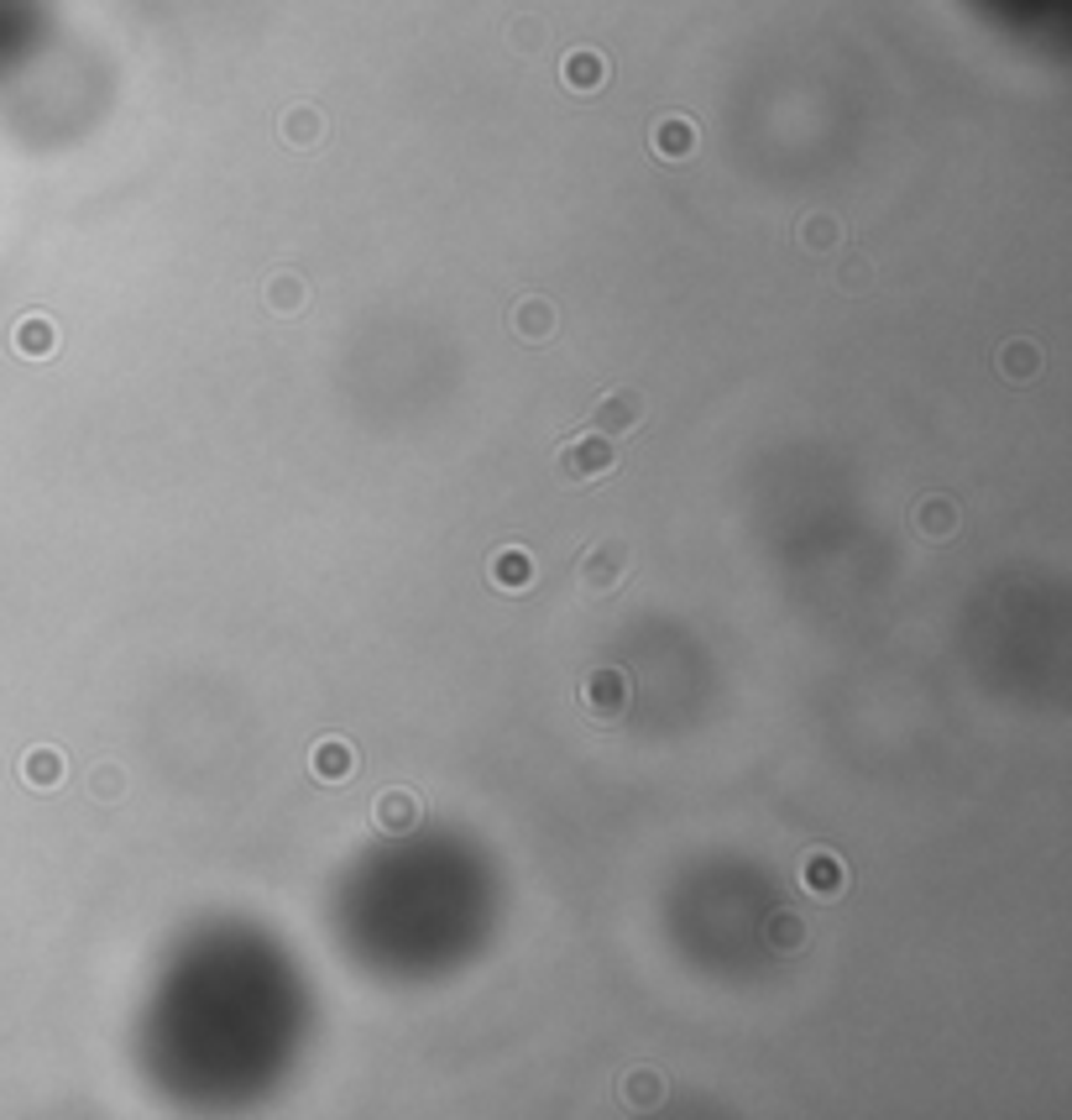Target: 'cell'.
<instances>
[{"label":"cell","mask_w":1072,"mask_h":1120,"mask_svg":"<svg viewBox=\"0 0 1072 1120\" xmlns=\"http://www.w3.org/2000/svg\"><path fill=\"white\" fill-rule=\"evenodd\" d=\"M634 571V550L628 540H596L576 566V592L581 602H607L623 592V581Z\"/></svg>","instance_id":"obj_1"},{"label":"cell","mask_w":1072,"mask_h":1120,"mask_svg":"<svg viewBox=\"0 0 1072 1120\" xmlns=\"http://www.w3.org/2000/svg\"><path fill=\"white\" fill-rule=\"evenodd\" d=\"M628 707H634V680L623 676V670L602 665V670H592V676L581 680V712H586L596 728L623 722L628 718Z\"/></svg>","instance_id":"obj_2"},{"label":"cell","mask_w":1072,"mask_h":1120,"mask_svg":"<svg viewBox=\"0 0 1072 1120\" xmlns=\"http://www.w3.org/2000/svg\"><path fill=\"white\" fill-rule=\"evenodd\" d=\"M555 466L560 477L571 482V487H581V482H596V477H613L617 472V445L607 441V435H576V441H565L555 451Z\"/></svg>","instance_id":"obj_3"},{"label":"cell","mask_w":1072,"mask_h":1120,"mask_svg":"<svg viewBox=\"0 0 1072 1120\" xmlns=\"http://www.w3.org/2000/svg\"><path fill=\"white\" fill-rule=\"evenodd\" d=\"M638 424H644V399H638L634 388H613V393H602L592 409V430L596 435H607V441H617V435H634Z\"/></svg>","instance_id":"obj_4"},{"label":"cell","mask_w":1072,"mask_h":1120,"mask_svg":"<svg viewBox=\"0 0 1072 1120\" xmlns=\"http://www.w3.org/2000/svg\"><path fill=\"white\" fill-rule=\"evenodd\" d=\"M800 885H806V896H816V900H837L842 885H848V869H842L837 854L816 848V854H806V864H800Z\"/></svg>","instance_id":"obj_5"},{"label":"cell","mask_w":1072,"mask_h":1120,"mask_svg":"<svg viewBox=\"0 0 1072 1120\" xmlns=\"http://www.w3.org/2000/svg\"><path fill=\"white\" fill-rule=\"evenodd\" d=\"M309 770H315V781L340 785V781H351L357 754H351V743H346V739H319L315 749H309Z\"/></svg>","instance_id":"obj_6"},{"label":"cell","mask_w":1072,"mask_h":1120,"mask_svg":"<svg viewBox=\"0 0 1072 1120\" xmlns=\"http://www.w3.org/2000/svg\"><path fill=\"white\" fill-rule=\"evenodd\" d=\"M513 330L529 340V346H544V340L555 336V304H550V299L513 304Z\"/></svg>","instance_id":"obj_7"},{"label":"cell","mask_w":1072,"mask_h":1120,"mask_svg":"<svg viewBox=\"0 0 1072 1120\" xmlns=\"http://www.w3.org/2000/svg\"><path fill=\"white\" fill-rule=\"evenodd\" d=\"M372 817H378L382 833H408L418 822V801L414 791H382L378 806H372Z\"/></svg>","instance_id":"obj_8"},{"label":"cell","mask_w":1072,"mask_h":1120,"mask_svg":"<svg viewBox=\"0 0 1072 1120\" xmlns=\"http://www.w3.org/2000/svg\"><path fill=\"white\" fill-rule=\"evenodd\" d=\"M915 529H921L926 540H953L957 535V503L953 498H921V508H915Z\"/></svg>","instance_id":"obj_9"},{"label":"cell","mask_w":1072,"mask_h":1120,"mask_svg":"<svg viewBox=\"0 0 1072 1120\" xmlns=\"http://www.w3.org/2000/svg\"><path fill=\"white\" fill-rule=\"evenodd\" d=\"M655 152L659 158H670V162H686L696 152V126L691 120H680V116L659 120L655 126Z\"/></svg>","instance_id":"obj_10"},{"label":"cell","mask_w":1072,"mask_h":1120,"mask_svg":"<svg viewBox=\"0 0 1072 1120\" xmlns=\"http://www.w3.org/2000/svg\"><path fill=\"white\" fill-rule=\"evenodd\" d=\"M529 581H534V556H529V550H497L492 587H502V592H523Z\"/></svg>","instance_id":"obj_11"},{"label":"cell","mask_w":1072,"mask_h":1120,"mask_svg":"<svg viewBox=\"0 0 1072 1120\" xmlns=\"http://www.w3.org/2000/svg\"><path fill=\"white\" fill-rule=\"evenodd\" d=\"M283 141H288V147H298V152H304V147H319V137H325V116H319V110H309V105H294V110H288V116H283Z\"/></svg>","instance_id":"obj_12"},{"label":"cell","mask_w":1072,"mask_h":1120,"mask_svg":"<svg viewBox=\"0 0 1072 1120\" xmlns=\"http://www.w3.org/2000/svg\"><path fill=\"white\" fill-rule=\"evenodd\" d=\"M1036 372H1041V351H1036L1031 340H1005V351H999V378L1031 382Z\"/></svg>","instance_id":"obj_13"},{"label":"cell","mask_w":1072,"mask_h":1120,"mask_svg":"<svg viewBox=\"0 0 1072 1120\" xmlns=\"http://www.w3.org/2000/svg\"><path fill=\"white\" fill-rule=\"evenodd\" d=\"M21 781L42 785V791H47V785H59L63 781V754H59V749H32V754L21 760Z\"/></svg>","instance_id":"obj_14"},{"label":"cell","mask_w":1072,"mask_h":1120,"mask_svg":"<svg viewBox=\"0 0 1072 1120\" xmlns=\"http://www.w3.org/2000/svg\"><path fill=\"white\" fill-rule=\"evenodd\" d=\"M764 938H769V948H779V953H800V948H806V921L795 917V911H779V917H769Z\"/></svg>","instance_id":"obj_15"},{"label":"cell","mask_w":1072,"mask_h":1120,"mask_svg":"<svg viewBox=\"0 0 1072 1120\" xmlns=\"http://www.w3.org/2000/svg\"><path fill=\"white\" fill-rule=\"evenodd\" d=\"M560 74H565V84H571V89H581V95H592L596 84H602V74H607V68H602V59H596V53H571Z\"/></svg>","instance_id":"obj_16"},{"label":"cell","mask_w":1072,"mask_h":1120,"mask_svg":"<svg viewBox=\"0 0 1072 1120\" xmlns=\"http://www.w3.org/2000/svg\"><path fill=\"white\" fill-rule=\"evenodd\" d=\"M837 241H842L837 215H806V225H800V246H806V252H832Z\"/></svg>","instance_id":"obj_17"},{"label":"cell","mask_w":1072,"mask_h":1120,"mask_svg":"<svg viewBox=\"0 0 1072 1120\" xmlns=\"http://www.w3.org/2000/svg\"><path fill=\"white\" fill-rule=\"evenodd\" d=\"M267 304H273L278 315H298V309H304V278H294V273H278V278L267 283Z\"/></svg>","instance_id":"obj_18"},{"label":"cell","mask_w":1072,"mask_h":1120,"mask_svg":"<svg viewBox=\"0 0 1072 1120\" xmlns=\"http://www.w3.org/2000/svg\"><path fill=\"white\" fill-rule=\"evenodd\" d=\"M17 351L21 357H47V351H53V325L47 320L17 325Z\"/></svg>","instance_id":"obj_19"},{"label":"cell","mask_w":1072,"mask_h":1120,"mask_svg":"<svg viewBox=\"0 0 1072 1120\" xmlns=\"http://www.w3.org/2000/svg\"><path fill=\"white\" fill-rule=\"evenodd\" d=\"M659 1095H665V1079H659V1074H649V1068H638V1074H628V1079H623V1100L659 1105Z\"/></svg>","instance_id":"obj_20"},{"label":"cell","mask_w":1072,"mask_h":1120,"mask_svg":"<svg viewBox=\"0 0 1072 1120\" xmlns=\"http://www.w3.org/2000/svg\"><path fill=\"white\" fill-rule=\"evenodd\" d=\"M513 42H518V47H539V42H544V27H539V21H518Z\"/></svg>","instance_id":"obj_21"},{"label":"cell","mask_w":1072,"mask_h":1120,"mask_svg":"<svg viewBox=\"0 0 1072 1120\" xmlns=\"http://www.w3.org/2000/svg\"><path fill=\"white\" fill-rule=\"evenodd\" d=\"M120 785H126L120 781V770H95V796H116Z\"/></svg>","instance_id":"obj_22"}]
</instances>
